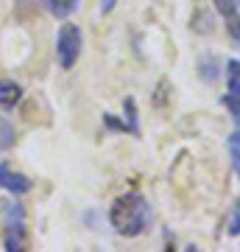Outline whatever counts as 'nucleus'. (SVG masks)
Masks as SVG:
<instances>
[{"instance_id": "nucleus-11", "label": "nucleus", "mask_w": 240, "mask_h": 252, "mask_svg": "<svg viewBox=\"0 0 240 252\" xmlns=\"http://www.w3.org/2000/svg\"><path fill=\"white\" fill-rule=\"evenodd\" d=\"M201 76H204L207 81L218 79V64H213V59H204V62H201Z\"/></svg>"}, {"instance_id": "nucleus-13", "label": "nucleus", "mask_w": 240, "mask_h": 252, "mask_svg": "<svg viewBox=\"0 0 240 252\" xmlns=\"http://www.w3.org/2000/svg\"><path fill=\"white\" fill-rule=\"evenodd\" d=\"M11 137H14V132L9 129V124L0 121V146H11Z\"/></svg>"}, {"instance_id": "nucleus-14", "label": "nucleus", "mask_w": 240, "mask_h": 252, "mask_svg": "<svg viewBox=\"0 0 240 252\" xmlns=\"http://www.w3.org/2000/svg\"><path fill=\"white\" fill-rule=\"evenodd\" d=\"M115 3H117V0H101V11H104V14H109V11L115 9Z\"/></svg>"}, {"instance_id": "nucleus-15", "label": "nucleus", "mask_w": 240, "mask_h": 252, "mask_svg": "<svg viewBox=\"0 0 240 252\" xmlns=\"http://www.w3.org/2000/svg\"><path fill=\"white\" fill-rule=\"evenodd\" d=\"M235 3H240V0H235Z\"/></svg>"}, {"instance_id": "nucleus-2", "label": "nucleus", "mask_w": 240, "mask_h": 252, "mask_svg": "<svg viewBox=\"0 0 240 252\" xmlns=\"http://www.w3.org/2000/svg\"><path fill=\"white\" fill-rule=\"evenodd\" d=\"M81 56V28L76 23H64L56 34V59L62 70H73V64Z\"/></svg>"}, {"instance_id": "nucleus-9", "label": "nucleus", "mask_w": 240, "mask_h": 252, "mask_svg": "<svg viewBox=\"0 0 240 252\" xmlns=\"http://www.w3.org/2000/svg\"><path fill=\"white\" fill-rule=\"evenodd\" d=\"M229 154H232V165H235V171L240 174V132H232L229 135Z\"/></svg>"}, {"instance_id": "nucleus-7", "label": "nucleus", "mask_w": 240, "mask_h": 252, "mask_svg": "<svg viewBox=\"0 0 240 252\" xmlns=\"http://www.w3.org/2000/svg\"><path fill=\"white\" fill-rule=\"evenodd\" d=\"M45 3H48V11L53 17H70L79 6V0H45Z\"/></svg>"}, {"instance_id": "nucleus-8", "label": "nucleus", "mask_w": 240, "mask_h": 252, "mask_svg": "<svg viewBox=\"0 0 240 252\" xmlns=\"http://www.w3.org/2000/svg\"><path fill=\"white\" fill-rule=\"evenodd\" d=\"M226 79H229V93L232 95H240V59H229Z\"/></svg>"}, {"instance_id": "nucleus-3", "label": "nucleus", "mask_w": 240, "mask_h": 252, "mask_svg": "<svg viewBox=\"0 0 240 252\" xmlns=\"http://www.w3.org/2000/svg\"><path fill=\"white\" fill-rule=\"evenodd\" d=\"M3 216H6V250L20 252L26 244V207L20 202H3Z\"/></svg>"}, {"instance_id": "nucleus-1", "label": "nucleus", "mask_w": 240, "mask_h": 252, "mask_svg": "<svg viewBox=\"0 0 240 252\" xmlns=\"http://www.w3.org/2000/svg\"><path fill=\"white\" fill-rule=\"evenodd\" d=\"M148 216H151L148 213V202L137 190L117 196L112 202V207H109V221L117 230V235H126V238H137V235L145 233Z\"/></svg>"}, {"instance_id": "nucleus-5", "label": "nucleus", "mask_w": 240, "mask_h": 252, "mask_svg": "<svg viewBox=\"0 0 240 252\" xmlns=\"http://www.w3.org/2000/svg\"><path fill=\"white\" fill-rule=\"evenodd\" d=\"M213 3H215V11H218V14L223 17V23H226L229 36L240 45V14H238V3H235V0H213Z\"/></svg>"}, {"instance_id": "nucleus-10", "label": "nucleus", "mask_w": 240, "mask_h": 252, "mask_svg": "<svg viewBox=\"0 0 240 252\" xmlns=\"http://www.w3.org/2000/svg\"><path fill=\"white\" fill-rule=\"evenodd\" d=\"M223 107L229 109L232 112V118H235V124H238V129H240V95H226V98H223Z\"/></svg>"}, {"instance_id": "nucleus-4", "label": "nucleus", "mask_w": 240, "mask_h": 252, "mask_svg": "<svg viewBox=\"0 0 240 252\" xmlns=\"http://www.w3.org/2000/svg\"><path fill=\"white\" fill-rule=\"evenodd\" d=\"M0 188H6L9 193L20 196V193H28L31 190V180H28L26 174L11 171L9 162H0Z\"/></svg>"}, {"instance_id": "nucleus-12", "label": "nucleus", "mask_w": 240, "mask_h": 252, "mask_svg": "<svg viewBox=\"0 0 240 252\" xmlns=\"http://www.w3.org/2000/svg\"><path fill=\"white\" fill-rule=\"evenodd\" d=\"M229 235H240V199H238V207L232 213V221H229Z\"/></svg>"}, {"instance_id": "nucleus-6", "label": "nucleus", "mask_w": 240, "mask_h": 252, "mask_svg": "<svg viewBox=\"0 0 240 252\" xmlns=\"http://www.w3.org/2000/svg\"><path fill=\"white\" fill-rule=\"evenodd\" d=\"M23 98V87L11 79H0V107L3 109H14Z\"/></svg>"}]
</instances>
